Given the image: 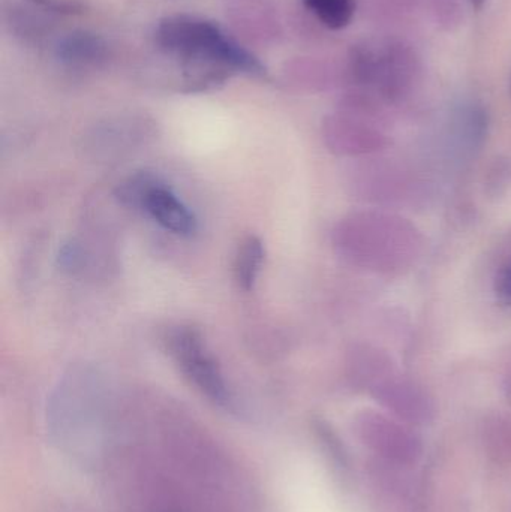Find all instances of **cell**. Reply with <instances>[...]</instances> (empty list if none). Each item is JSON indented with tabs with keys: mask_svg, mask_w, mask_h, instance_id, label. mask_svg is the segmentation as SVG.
I'll return each mask as SVG.
<instances>
[{
	"mask_svg": "<svg viewBox=\"0 0 511 512\" xmlns=\"http://www.w3.org/2000/svg\"><path fill=\"white\" fill-rule=\"evenodd\" d=\"M119 191L125 203L146 210L165 230L177 236H191L197 230V221L188 207L155 177L138 174L122 185Z\"/></svg>",
	"mask_w": 511,
	"mask_h": 512,
	"instance_id": "obj_5",
	"label": "cell"
},
{
	"mask_svg": "<svg viewBox=\"0 0 511 512\" xmlns=\"http://www.w3.org/2000/svg\"><path fill=\"white\" fill-rule=\"evenodd\" d=\"M303 5L330 30L350 26L356 14V0H303Z\"/></svg>",
	"mask_w": 511,
	"mask_h": 512,
	"instance_id": "obj_9",
	"label": "cell"
},
{
	"mask_svg": "<svg viewBox=\"0 0 511 512\" xmlns=\"http://www.w3.org/2000/svg\"><path fill=\"white\" fill-rule=\"evenodd\" d=\"M159 51L183 72L189 92L215 89L233 75L266 78V66L216 21L191 14L168 15L155 30Z\"/></svg>",
	"mask_w": 511,
	"mask_h": 512,
	"instance_id": "obj_1",
	"label": "cell"
},
{
	"mask_svg": "<svg viewBox=\"0 0 511 512\" xmlns=\"http://www.w3.org/2000/svg\"><path fill=\"white\" fill-rule=\"evenodd\" d=\"M353 80L378 102L395 104L410 95L417 77L416 57L401 42L357 45L350 56Z\"/></svg>",
	"mask_w": 511,
	"mask_h": 512,
	"instance_id": "obj_3",
	"label": "cell"
},
{
	"mask_svg": "<svg viewBox=\"0 0 511 512\" xmlns=\"http://www.w3.org/2000/svg\"><path fill=\"white\" fill-rule=\"evenodd\" d=\"M368 173L369 195L375 203L381 204H407L413 203L417 198L423 197L422 182L416 171L407 170L395 164H372Z\"/></svg>",
	"mask_w": 511,
	"mask_h": 512,
	"instance_id": "obj_6",
	"label": "cell"
},
{
	"mask_svg": "<svg viewBox=\"0 0 511 512\" xmlns=\"http://www.w3.org/2000/svg\"><path fill=\"white\" fill-rule=\"evenodd\" d=\"M485 2L486 0H470V5L473 6L474 9H477V11H479V9L483 8Z\"/></svg>",
	"mask_w": 511,
	"mask_h": 512,
	"instance_id": "obj_13",
	"label": "cell"
},
{
	"mask_svg": "<svg viewBox=\"0 0 511 512\" xmlns=\"http://www.w3.org/2000/svg\"><path fill=\"white\" fill-rule=\"evenodd\" d=\"M54 57L63 68L87 71L99 68L110 57L107 39L89 30H72L60 36L54 45Z\"/></svg>",
	"mask_w": 511,
	"mask_h": 512,
	"instance_id": "obj_7",
	"label": "cell"
},
{
	"mask_svg": "<svg viewBox=\"0 0 511 512\" xmlns=\"http://www.w3.org/2000/svg\"><path fill=\"white\" fill-rule=\"evenodd\" d=\"M264 259L263 243L257 237L251 236L242 243L234 262V274L237 283L245 291H251L261 270Z\"/></svg>",
	"mask_w": 511,
	"mask_h": 512,
	"instance_id": "obj_10",
	"label": "cell"
},
{
	"mask_svg": "<svg viewBox=\"0 0 511 512\" xmlns=\"http://www.w3.org/2000/svg\"><path fill=\"white\" fill-rule=\"evenodd\" d=\"M27 2L33 8L56 15H80L87 8L83 0H27Z\"/></svg>",
	"mask_w": 511,
	"mask_h": 512,
	"instance_id": "obj_11",
	"label": "cell"
},
{
	"mask_svg": "<svg viewBox=\"0 0 511 512\" xmlns=\"http://www.w3.org/2000/svg\"><path fill=\"white\" fill-rule=\"evenodd\" d=\"M489 117L480 102L465 101L456 105L449 122L450 144L462 155H473L488 137Z\"/></svg>",
	"mask_w": 511,
	"mask_h": 512,
	"instance_id": "obj_8",
	"label": "cell"
},
{
	"mask_svg": "<svg viewBox=\"0 0 511 512\" xmlns=\"http://www.w3.org/2000/svg\"><path fill=\"white\" fill-rule=\"evenodd\" d=\"M338 243L353 264L384 276L410 270L425 246L422 231L395 213L369 210L350 216L338 230Z\"/></svg>",
	"mask_w": 511,
	"mask_h": 512,
	"instance_id": "obj_2",
	"label": "cell"
},
{
	"mask_svg": "<svg viewBox=\"0 0 511 512\" xmlns=\"http://www.w3.org/2000/svg\"><path fill=\"white\" fill-rule=\"evenodd\" d=\"M168 348L186 378L207 397L222 408L233 406V397L225 385L221 370L207 351L200 331L194 327H179L171 331Z\"/></svg>",
	"mask_w": 511,
	"mask_h": 512,
	"instance_id": "obj_4",
	"label": "cell"
},
{
	"mask_svg": "<svg viewBox=\"0 0 511 512\" xmlns=\"http://www.w3.org/2000/svg\"><path fill=\"white\" fill-rule=\"evenodd\" d=\"M495 294L506 306H511V259L500 268L495 277Z\"/></svg>",
	"mask_w": 511,
	"mask_h": 512,
	"instance_id": "obj_12",
	"label": "cell"
}]
</instances>
